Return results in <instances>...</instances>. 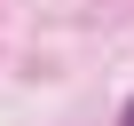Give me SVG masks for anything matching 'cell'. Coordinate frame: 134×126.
<instances>
[{"mask_svg":"<svg viewBox=\"0 0 134 126\" xmlns=\"http://www.w3.org/2000/svg\"><path fill=\"white\" fill-rule=\"evenodd\" d=\"M126 126H134V102H126Z\"/></svg>","mask_w":134,"mask_h":126,"instance_id":"cell-1","label":"cell"}]
</instances>
